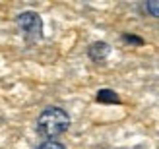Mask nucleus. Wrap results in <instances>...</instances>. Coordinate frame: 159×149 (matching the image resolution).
Here are the masks:
<instances>
[{"label":"nucleus","instance_id":"f257e3e1","mask_svg":"<svg viewBox=\"0 0 159 149\" xmlns=\"http://www.w3.org/2000/svg\"><path fill=\"white\" fill-rule=\"evenodd\" d=\"M70 126V116L66 111H62L58 107H49L39 114L37 118V130L43 138H58L60 134H64Z\"/></svg>","mask_w":159,"mask_h":149},{"label":"nucleus","instance_id":"f03ea898","mask_svg":"<svg viewBox=\"0 0 159 149\" xmlns=\"http://www.w3.org/2000/svg\"><path fill=\"white\" fill-rule=\"evenodd\" d=\"M18 25L29 43L43 37V21L35 12H21L18 15Z\"/></svg>","mask_w":159,"mask_h":149},{"label":"nucleus","instance_id":"7ed1b4c3","mask_svg":"<svg viewBox=\"0 0 159 149\" xmlns=\"http://www.w3.org/2000/svg\"><path fill=\"white\" fill-rule=\"evenodd\" d=\"M109 54V45L107 43H93L89 46V58L95 62H101Z\"/></svg>","mask_w":159,"mask_h":149},{"label":"nucleus","instance_id":"20e7f679","mask_svg":"<svg viewBox=\"0 0 159 149\" xmlns=\"http://www.w3.org/2000/svg\"><path fill=\"white\" fill-rule=\"evenodd\" d=\"M97 101L99 103H118V97H116V93L111 91V89H101L97 93Z\"/></svg>","mask_w":159,"mask_h":149},{"label":"nucleus","instance_id":"39448f33","mask_svg":"<svg viewBox=\"0 0 159 149\" xmlns=\"http://www.w3.org/2000/svg\"><path fill=\"white\" fill-rule=\"evenodd\" d=\"M146 10H148V14H152L153 18H159V0L146 2Z\"/></svg>","mask_w":159,"mask_h":149},{"label":"nucleus","instance_id":"423d86ee","mask_svg":"<svg viewBox=\"0 0 159 149\" xmlns=\"http://www.w3.org/2000/svg\"><path fill=\"white\" fill-rule=\"evenodd\" d=\"M37 149H66L62 143H58V142H45L43 145H39Z\"/></svg>","mask_w":159,"mask_h":149},{"label":"nucleus","instance_id":"0eeeda50","mask_svg":"<svg viewBox=\"0 0 159 149\" xmlns=\"http://www.w3.org/2000/svg\"><path fill=\"white\" fill-rule=\"evenodd\" d=\"M124 39H126L128 43H138V45H142V39H138V37H130V35H126Z\"/></svg>","mask_w":159,"mask_h":149}]
</instances>
